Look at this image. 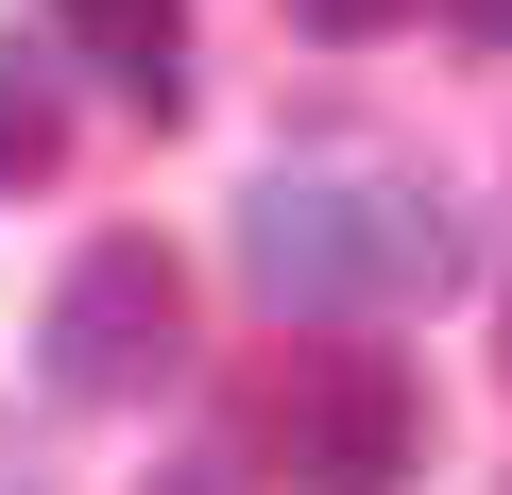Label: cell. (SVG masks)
I'll return each mask as SVG.
<instances>
[{"label": "cell", "mask_w": 512, "mask_h": 495, "mask_svg": "<svg viewBox=\"0 0 512 495\" xmlns=\"http://www.w3.org/2000/svg\"><path fill=\"white\" fill-rule=\"evenodd\" d=\"M461 274H478V222L427 171L308 154V171H256L239 188V291L274 325H393V308H444Z\"/></svg>", "instance_id": "6da1fadb"}, {"label": "cell", "mask_w": 512, "mask_h": 495, "mask_svg": "<svg viewBox=\"0 0 512 495\" xmlns=\"http://www.w3.org/2000/svg\"><path fill=\"white\" fill-rule=\"evenodd\" d=\"M188 359V274H171V239H86V257L52 274V308H35V376L69 393V410H120V393H154Z\"/></svg>", "instance_id": "7a4b0ae2"}, {"label": "cell", "mask_w": 512, "mask_h": 495, "mask_svg": "<svg viewBox=\"0 0 512 495\" xmlns=\"http://www.w3.org/2000/svg\"><path fill=\"white\" fill-rule=\"evenodd\" d=\"M274 478L291 495H410L427 478V376L393 342H325L274 376Z\"/></svg>", "instance_id": "3957f363"}, {"label": "cell", "mask_w": 512, "mask_h": 495, "mask_svg": "<svg viewBox=\"0 0 512 495\" xmlns=\"http://www.w3.org/2000/svg\"><path fill=\"white\" fill-rule=\"evenodd\" d=\"M52 52H86L137 120H188V0H52Z\"/></svg>", "instance_id": "277c9868"}, {"label": "cell", "mask_w": 512, "mask_h": 495, "mask_svg": "<svg viewBox=\"0 0 512 495\" xmlns=\"http://www.w3.org/2000/svg\"><path fill=\"white\" fill-rule=\"evenodd\" d=\"M52 154H69V86H52L35 52H0V188H35Z\"/></svg>", "instance_id": "5b68a950"}, {"label": "cell", "mask_w": 512, "mask_h": 495, "mask_svg": "<svg viewBox=\"0 0 512 495\" xmlns=\"http://www.w3.org/2000/svg\"><path fill=\"white\" fill-rule=\"evenodd\" d=\"M291 18H308V35H342V52H359V35H393V18H410V0H291Z\"/></svg>", "instance_id": "8992f818"}, {"label": "cell", "mask_w": 512, "mask_h": 495, "mask_svg": "<svg viewBox=\"0 0 512 495\" xmlns=\"http://www.w3.org/2000/svg\"><path fill=\"white\" fill-rule=\"evenodd\" d=\"M444 18H461V35H478V52H512V0H444Z\"/></svg>", "instance_id": "52a82bcc"}, {"label": "cell", "mask_w": 512, "mask_h": 495, "mask_svg": "<svg viewBox=\"0 0 512 495\" xmlns=\"http://www.w3.org/2000/svg\"><path fill=\"white\" fill-rule=\"evenodd\" d=\"M154 495H239V478H222V461H171V478H154Z\"/></svg>", "instance_id": "ba28073f"}]
</instances>
